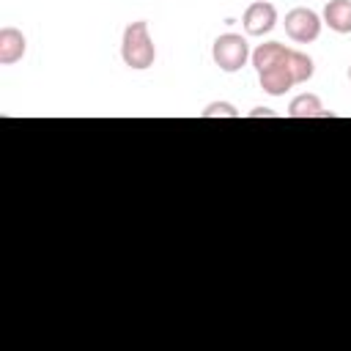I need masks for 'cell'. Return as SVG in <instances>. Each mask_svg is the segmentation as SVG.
Returning <instances> with one entry per match:
<instances>
[{
	"label": "cell",
	"mask_w": 351,
	"mask_h": 351,
	"mask_svg": "<svg viewBox=\"0 0 351 351\" xmlns=\"http://www.w3.org/2000/svg\"><path fill=\"white\" fill-rule=\"evenodd\" d=\"M121 58L134 71H143V69L154 66L156 47H154V38L148 33V22L145 19H137V22L126 25L123 38H121Z\"/></svg>",
	"instance_id": "6da1fadb"
},
{
	"label": "cell",
	"mask_w": 351,
	"mask_h": 351,
	"mask_svg": "<svg viewBox=\"0 0 351 351\" xmlns=\"http://www.w3.org/2000/svg\"><path fill=\"white\" fill-rule=\"evenodd\" d=\"M250 44H247V38L244 36H239V33H222V36H217V41L211 44V58H214V63L219 66V71H228V74H233V71H239L241 66H247V60H250Z\"/></svg>",
	"instance_id": "7a4b0ae2"
},
{
	"label": "cell",
	"mask_w": 351,
	"mask_h": 351,
	"mask_svg": "<svg viewBox=\"0 0 351 351\" xmlns=\"http://www.w3.org/2000/svg\"><path fill=\"white\" fill-rule=\"evenodd\" d=\"M285 36L296 44H310L321 36V25L324 19L313 11V8H291L285 14Z\"/></svg>",
	"instance_id": "3957f363"
},
{
	"label": "cell",
	"mask_w": 351,
	"mask_h": 351,
	"mask_svg": "<svg viewBox=\"0 0 351 351\" xmlns=\"http://www.w3.org/2000/svg\"><path fill=\"white\" fill-rule=\"evenodd\" d=\"M241 25H244L247 36H266L277 25V8L269 0H258V3L247 5L244 16H241Z\"/></svg>",
	"instance_id": "277c9868"
},
{
	"label": "cell",
	"mask_w": 351,
	"mask_h": 351,
	"mask_svg": "<svg viewBox=\"0 0 351 351\" xmlns=\"http://www.w3.org/2000/svg\"><path fill=\"white\" fill-rule=\"evenodd\" d=\"M258 82H261L263 93H269V96H285V90H291L296 85L293 77H291V69H288V58H285V63H277V66L261 71L258 74Z\"/></svg>",
	"instance_id": "5b68a950"
},
{
	"label": "cell",
	"mask_w": 351,
	"mask_h": 351,
	"mask_svg": "<svg viewBox=\"0 0 351 351\" xmlns=\"http://www.w3.org/2000/svg\"><path fill=\"white\" fill-rule=\"evenodd\" d=\"M25 49H27V41H25L22 30L5 25L0 30V63L3 66H14L16 60L25 58Z\"/></svg>",
	"instance_id": "8992f818"
},
{
	"label": "cell",
	"mask_w": 351,
	"mask_h": 351,
	"mask_svg": "<svg viewBox=\"0 0 351 351\" xmlns=\"http://www.w3.org/2000/svg\"><path fill=\"white\" fill-rule=\"evenodd\" d=\"M288 49H291V47H285V44H280V41H266V44H258V47L252 49L250 60H252L255 71L261 74V71H266V69H271V66H277V63H285Z\"/></svg>",
	"instance_id": "52a82bcc"
},
{
	"label": "cell",
	"mask_w": 351,
	"mask_h": 351,
	"mask_svg": "<svg viewBox=\"0 0 351 351\" xmlns=\"http://www.w3.org/2000/svg\"><path fill=\"white\" fill-rule=\"evenodd\" d=\"M324 25L335 33H351V0H329L324 5Z\"/></svg>",
	"instance_id": "ba28073f"
},
{
	"label": "cell",
	"mask_w": 351,
	"mask_h": 351,
	"mask_svg": "<svg viewBox=\"0 0 351 351\" xmlns=\"http://www.w3.org/2000/svg\"><path fill=\"white\" fill-rule=\"evenodd\" d=\"M329 112L324 110L321 99L315 93H299L288 104V118H326Z\"/></svg>",
	"instance_id": "9c48e42d"
},
{
	"label": "cell",
	"mask_w": 351,
	"mask_h": 351,
	"mask_svg": "<svg viewBox=\"0 0 351 351\" xmlns=\"http://www.w3.org/2000/svg\"><path fill=\"white\" fill-rule=\"evenodd\" d=\"M288 69H291V77L296 85L307 82L313 74H315V63L307 52H299V49H288Z\"/></svg>",
	"instance_id": "30bf717a"
},
{
	"label": "cell",
	"mask_w": 351,
	"mask_h": 351,
	"mask_svg": "<svg viewBox=\"0 0 351 351\" xmlns=\"http://www.w3.org/2000/svg\"><path fill=\"white\" fill-rule=\"evenodd\" d=\"M200 115L203 118H239V110L228 101H211Z\"/></svg>",
	"instance_id": "8fae6325"
},
{
	"label": "cell",
	"mask_w": 351,
	"mask_h": 351,
	"mask_svg": "<svg viewBox=\"0 0 351 351\" xmlns=\"http://www.w3.org/2000/svg\"><path fill=\"white\" fill-rule=\"evenodd\" d=\"M250 115H252V118H261V115H266V118H274V112H271V110H266V107H255Z\"/></svg>",
	"instance_id": "7c38bea8"
},
{
	"label": "cell",
	"mask_w": 351,
	"mask_h": 351,
	"mask_svg": "<svg viewBox=\"0 0 351 351\" xmlns=\"http://www.w3.org/2000/svg\"><path fill=\"white\" fill-rule=\"evenodd\" d=\"M348 80H351V66H348Z\"/></svg>",
	"instance_id": "4fadbf2b"
}]
</instances>
